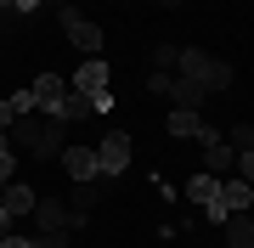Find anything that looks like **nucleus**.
<instances>
[{
    "instance_id": "nucleus-1",
    "label": "nucleus",
    "mask_w": 254,
    "mask_h": 248,
    "mask_svg": "<svg viewBox=\"0 0 254 248\" xmlns=\"http://www.w3.org/2000/svg\"><path fill=\"white\" fill-rule=\"evenodd\" d=\"M6 141L40 152V158H57V152H63V119H34V113H23V119L6 130Z\"/></svg>"
},
{
    "instance_id": "nucleus-2",
    "label": "nucleus",
    "mask_w": 254,
    "mask_h": 248,
    "mask_svg": "<svg viewBox=\"0 0 254 248\" xmlns=\"http://www.w3.org/2000/svg\"><path fill=\"white\" fill-rule=\"evenodd\" d=\"M175 62H181V74H187V79H198L203 91H226V85H232V68H226V62H209L203 51H181Z\"/></svg>"
},
{
    "instance_id": "nucleus-3",
    "label": "nucleus",
    "mask_w": 254,
    "mask_h": 248,
    "mask_svg": "<svg viewBox=\"0 0 254 248\" xmlns=\"http://www.w3.org/2000/svg\"><path fill=\"white\" fill-rule=\"evenodd\" d=\"M198 141H203V169H209V175H220V181H226V175L237 169V152H232V141L220 136L215 124H203V136H198Z\"/></svg>"
},
{
    "instance_id": "nucleus-4",
    "label": "nucleus",
    "mask_w": 254,
    "mask_h": 248,
    "mask_svg": "<svg viewBox=\"0 0 254 248\" xmlns=\"http://www.w3.org/2000/svg\"><path fill=\"white\" fill-rule=\"evenodd\" d=\"M63 28H68V46L79 51V56H102V40H108V34H102L96 23H85L73 6H63Z\"/></svg>"
},
{
    "instance_id": "nucleus-5",
    "label": "nucleus",
    "mask_w": 254,
    "mask_h": 248,
    "mask_svg": "<svg viewBox=\"0 0 254 248\" xmlns=\"http://www.w3.org/2000/svg\"><path fill=\"white\" fill-rule=\"evenodd\" d=\"M96 158H102V175H125L130 169V136L125 130H108L96 141Z\"/></svg>"
},
{
    "instance_id": "nucleus-6",
    "label": "nucleus",
    "mask_w": 254,
    "mask_h": 248,
    "mask_svg": "<svg viewBox=\"0 0 254 248\" xmlns=\"http://www.w3.org/2000/svg\"><path fill=\"white\" fill-rule=\"evenodd\" d=\"M108 62H102V56H79V68H73V91H85V96H102V91H108Z\"/></svg>"
},
{
    "instance_id": "nucleus-7",
    "label": "nucleus",
    "mask_w": 254,
    "mask_h": 248,
    "mask_svg": "<svg viewBox=\"0 0 254 248\" xmlns=\"http://www.w3.org/2000/svg\"><path fill=\"white\" fill-rule=\"evenodd\" d=\"M57 158H63V169L73 175V181H96V175H102V158H96V147H63Z\"/></svg>"
},
{
    "instance_id": "nucleus-8",
    "label": "nucleus",
    "mask_w": 254,
    "mask_h": 248,
    "mask_svg": "<svg viewBox=\"0 0 254 248\" xmlns=\"http://www.w3.org/2000/svg\"><path fill=\"white\" fill-rule=\"evenodd\" d=\"M91 113H96V107H91V96H85V91H73V85H68V91L57 96V107L46 113V119H63V124H73V119H91Z\"/></svg>"
},
{
    "instance_id": "nucleus-9",
    "label": "nucleus",
    "mask_w": 254,
    "mask_h": 248,
    "mask_svg": "<svg viewBox=\"0 0 254 248\" xmlns=\"http://www.w3.org/2000/svg\"><path fill=\"white\" fill-rule=\"evenodd\" d=\"M34 186H23V181H6V186H0V209H6L11 214V220H17V214H34Z\"/></svg>"
},
{
    "instance_id": "nucleus-10",
    "label": "nucleus",
    "mask_w": 254,
    "mask_h": 248,
    "mask_svg": "<svg viewBox=\"0 0 254 248\" xmlns=\"http://www.w3.org/2000/svg\"><path fill=\"white\" fill-rule=\"evenodd\" d=\"M34 220H40V231H68L73 226V209L57 203V198H46V203H34Z\"/></svg>"
},
{
    "instance_id": "nucleus-11",
    "label": "nucleus",
    "mask_w": 254,
    "mask_h": 248,
    "mask_svg": "<svg viewBox=\"0 0 254 248\" xmlns=\"http://www.w3.org/2000/svg\"><path fill=\"white\" fill-rule=\"evenodd\" d=\"M215 192H220V175H209V169H198V175L187 181V203H198V209H209Z\"/></svg>"
},
{
    "instance_id": "nucleus-12",
    "label": "nucleus",
    "mask_w": 254,
    "mask_h": 248,
    "mask_svg": "<svg viewBox=\"0 0 254 248\" xmlns=\"http://www.w3.org/2000/svg\"><path fill=\"white\" fill-rule=\"evenodd\" d=\"M28 91H34V107H40V113H51V107H57V96L68 91V79H57V74H40L34 85H28Z\"/></svg>"
},
{
    "instance_id": "nucleus-13",
    "label": "nucleus",
    "mask_w": 254,
    "mask_h": 248,
    "mask_svg": "<svg viewBox=\"0 0 254 248\" xmlns=\"http://www.w3.org/2000/svg\"><path fill=\"white\" fill-rule=\"evenodd\" d=\"M164 91L175 96V107H203V96H209V91H203L198 79H170V85H164Z\"/></svg>"
},
{
    "instance_id": "nucleus-14",
    "label": "nucleus",
    "mask_w": 254,
    "mask_h": 248,
    "mask_svg": "<svg viewBox=\"0 0 254 248\" xmlns=\"http://www.w3.org/2000/svg\"><path fill=\"white\" fill-rule=\"evenodd\" d=\"M170 136H175V141H181V136H203L198 107H175V113H170Z\"/></svg>"
},
{
    "instance_id": "nucleus-15",
    "label": "nucleus",
    "mask_w": 254,
    "mask_h": 248,
    "mask_svg": "<svg viewBox=\"0 0 254 248\" xmlns=\"http://www.w3.org/2000/svg\"><path fill=\"white\" fill-rule=\"evenodd\" d=\"M220 226H226L232 248H254V220H249V214H226V220H220Z\"/></svg>"
},
{
    "instance_id": "nucleus-16",
    "label": "nucleus",
    "mask_w": 254,
    "mask_h": 248,
    "mask_svg": "<svg viewBox=\"0 0 254 248\" xmlns=\"http://www.w3.org/2000/svg\"><path fill=\"white\" fill-rule=\"evenodd\" d=\"M6 101H11V113H17V119H23V113H40V107H34V91H28V85H23V91H11Z\"/></svg>"
},
{
    "instance_id": "nucleus-17",
    "label": "nucleus",
    "mask_w": 254,
    "mask_h": 248,
    "mask_svg": "<svg viewBox=\"0 0 254 248\" xmlns=\"http://www.w3.org/2000/svg\"><path fill=\"white\" fill-rule=\"evenodd\" d=\"M237 181H249V186H254V147L237 152Z\"/></svg>"
},
{
    "instance_id": "nucleus-18",
    "label": "nucleus",
    "mask_w": 254,
    "mask_h": 248,
    "mask_svg": "<svg viewBox=\"0 0 254 248\" xmlns=\"http://www.w3.org/2000/svg\"><path fill=\"white\" fill-rule=\"evenodd\" d=\"M232 147H237V152L254 147V124H232Z\"/></svg>"
},
{
    "instance_id": "nucleus-19",
    "label": "nucleus",
    "mask_w": 254,
    "mask_h": 248,
    "mask_svg": "<svg viewBox=\"0 0 254 248\" xmlns=\"http://www.w3.org/2000/svg\"><path fill=\"white\" fill-rule=\"evenodd\" d=\"M34 243H40V248H68V231H40Z\"/></svg>"
},
{
    "instance_id": "nucleus-20",
    "label": "nucleus",
    "mask_w": 254,
    "mask_h": 248,
    "mask_svg": "<svg viewBox=\"0 0 254 248\" xmlns=\"http://www.w3.org/2000/svg\"><path fill=\"white\" fill-rule=\"evenodd\" d=\"M0 248H40L34 237H0Z\"/></svg>"
},
{
    "instance_id": "nucleus-21",
    "label": "nucleus",
    "mask_w": 254,
    "mask_h": 248,
    "mask_svg": "<svg viewBox=\"0 0 254 248\" xmlns=\"http://www.w3.org/2000/svg\"><path fill=\"white\" fill-rule=\"evenodd\" d=\"M17 124V113H11V101H0V130H11Z\"/></svg>"
},
{
    "instance_id": "nucleus-22",
    "label": "nucleus",
    "mask_w": 254,
    "mask_h": 248,
    "mask_svg": "<svg viewBox=\"0 0 254 248\" xmlns=\"http://www.w3.org/2000/svg\"><path fill=\"white\" fill-rule=\"evenodd\" d=\"M0 237H11V214L6 209H0Z\"/></svg>"
},
{
    "instance_id": "nucleus-23",
    "label": "nucleus",
    "mask_w": 254,
    "mask_h": 248,
    "mask_svg": "<svg viewBox=\"0 0 254 248\" xmlns=\"http://www.w3.org/2000/svg\"><path fill=\"white\" fill-rule=\"evenodd\" d=\"M40 6V0H11V11H34Z\"/></svg>"
},
{
    "instance_id": "nucleus-24",
    "label": "nucleus",
    "mask_w": 254,
    "mask_h": 248,
    "mask_svg": "<svg viewBox=\"0 0 254 248\" xmlns=\"http://www.w3.org/2000/svg\"><path fill=\"white\" fill-rule=\"evenodd\" d=\"M158 6H181V0H158Z\"/></svg>"
},
{
    "instance_id": "nucleus-25",
    "label": "nucleus",
    "mask_w": 254,
    "mask_h": 248,
    "mask_svg": "<svg viewBox=\"0 0 254 248\" xmlns=\"http://www.w3.org/2000/svg\"><path fill=\"white\" fill-rule=\"evenodd\" d=\"M0 11H11V0H0Z\"/></svg>"
}]
</instances>
